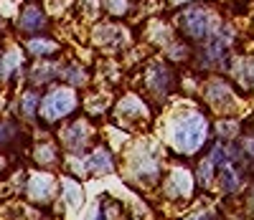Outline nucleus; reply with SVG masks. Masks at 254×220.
<instances>
[{
    "label": "nucleus",
    "mask_w": 254,
    "mask_h": 220,
    "mask_svg": "<svg viewBox=\"0 0 254 220\" xmlns=\"http://www.w3.org/2000/svg\"><path fill=\"white\" fill-rule=\"evenodd\" d=\"M64 190H66V200L71 203V208H79L81 205V190L74 180H66L64 182Z\"/></svg>",
    "instance_id": "nucleus-13"
},
{
    "label": "nucleus",
    "mask_w": 254,
    "mask_h": 220,
    "mask_svg": "<svg viewBox=\"0 0 254 220\" xmlns=\"http://www.w3.org/2000/svg\"><path fill=\"white\" fill-rule=\"evenodd\" d=\"M130 167H132V175L142 182H153L158 177V162L150 152H135Z\"/></svg>",
    "instance_id": "nucleus-5"
},
{
    "label": "nucleus",
    "mask_w": 254,
    "mask_h": 220,
    "mask_svg": "<svg viewBox=\"0 0 254 220\" xmlns=\"http://www.w3.org/2000/svg\"><path fill=\"white\" fill-rule=\"evenodd\" d=\"M190 192V175L186 170H176L171 175V182H168V195L171 197H183Z\"/></svg>",
    "instance_id": "nucleus-10"
},
{
    "label": "nucleus",
    "mask_w": 254,
    "mask_h": 220,
    "mask_svg": "<svg viewBox=\"0 0 254 220\" xmlns=\"http://www.w3.org/2000/svg\"><path fill=\"white\" fill-rule=\"evenodd\" d=\"M171 3H176V5H178V3H186V0H171Z\"/></svg>",
    "instance_id": "nucleus-16"
},
{
    "label": "nucleus",
    "mask_w": 254,
    "mask_h": 220,
    "mask_svg": "<svg viewBox=\"0 0 254 220\" xmlns=\"http://www.w3.org/2000/svg\"><path fill=\"white\" fill-rule=\"evenodd\" d=\"M89 137H92V129L84 124V122H71L66 129H64V144L69 149L79 152L89 144Z\"/></svg>",
    "instance_id": "nucleus-6"
},
{
    "label": "nucleus",
    "mask_w": 254,
    "mask_h": 220,
    "mask_svg": "<svg viewBox=\"0 0 254 220\" xmlns=\"http://www.w3.org/2000/svg\"><path fill=\"white\" fill-rule=\"evenodd\" d=\"M147 86L150 89H155V91H160V94H165L168 89L173 86V74L165 69V66H153L150 69V74H147Z\"/></svg>",
    "instance_id": "nucleus-8"
},
{
    "label": "nucleus",
    "mask_w": 254,
    "mask_h": 220,
    "mask_svg": "<svg viewBox=\"0 0 254 220\" xmlns=\"http://www.w3.org/2000/svg\"><path fill=\"white\" fill-rule=\"evenodd\" d=\"M181 31L193 41H211L219 31V18L206 8H190L181 15Z\"/></svg>",
    "instance_id": "nucleus-2"
},
{
    "label": "nucleus",
    "mask_w": 254,
    "mask_h": 220,
    "mask_svg": "<svg viewBox=\"0 0 254 220\" xmlns=\"http://www.w3.org/2000/svg\"><path fill=\"white\" fill-rule=\"evenodd\" d=\"M112 167H115V162H112L110 149H97V152H92V155L87 157V162H84V170H87L89 175H104V172H110Z\"/></svg>",
    "instance_id": "nucleus-7"
},
{
    "label": "nucleus",
    "mask_w": 254,
    "mask_h": 220,
    "mask_svg": "<svg viewBox=\"0 0 254 220\" xmlns=\"http://www.w3.org/2000/svg\"><path fill=\"white\" fill-rule=\"evenodd\" d=\"M54 51H59V46L54 41H49V38H31L28 41V53L31 56H36V58H41V56H49V53H54Z\"/></svg>",
    "instance_id": "nucleus-11"
},
{
    "label": "nucleus",
    "mask_w": 254,
    "mask_h": 220,
    "mask_svg": "<svg viewBox=\"0 0 254 220\" xmlns=\"http://www.w3.org/2000/svg\"><path fill=\"white\" fill-rule=\"evenodd\" d=\"M206 132H208V124L201 114H181L173 119L171 129H168V137H171L178 152L190 155V152H196L203 144Z\"/></svg>",
    "instance_id": "nucleus-1"
},
{
    "label": "nucleus",
    "mask_w": 254,
    "mask_h": 220,
    "mask_svg": "<svg viewBox=\"0 0 254 220\" xmlns=\"http://www.w3.org/2000/svg\"><path fill=\"white\" fill-rule=\"evenodd\" d=\"M33 157H36L38 165H56V147H51V144H41V147H36Z\"/></svg>",
    "instance_id": "nucleus-12"
},
{
    "label": "nucleus",
    "mask_w": 254,
    "mask_h": 220,
    "mask_svg": "<svg viewBox=\"0 0 254 220\" xmlns=\"http://www.w3.org/2000/svg\"><path fill=\"white\" fill-rule=\"evenodd\" d=\"M54 190H56V182L51 175H31L28 177V197L33 203H49L51 197H54Z\"/></svg>",
    "instance_id": "nucleus-4"
},
{
    "label": "nucleus",
    "mask_w": 254,
    "mask_h": 220,
    "mask_svg": "<svg viewBox=\"0 0 254 220\" xmlns=\"http://www.w3.org/2000/svg\"><path fill=\"white\" fill-rule=\"evenodd\" d=\"M13 132H15V129H13L10 124H0V142H5V139L13 134Z\"/></svg>",
    "instance_id": "nucleus-14"
},
{
    "label": "nucleus",
    "mask_w": 254,
    "mask_h": 220,
    "mask_svg": "<svg viewBox=\"0 0 254 220\" xmlns=\"http://www.w3.org/2000/svg\"><path fill=\"white\" fill-rule=\"evenodd\" d=\"M33 104H36V96H33V94L23 99V112H26V114H31V112H33Z\"/></svg>",
    "instance_id": "nucleus-15"
},
{
    "label": "nucleus",
    "mask_w": 254,
    "mask_h": 220,
    "mask_svg": "<svg viewBox=\"0 0 254 220\" xmlns=\"http://www.w3.org/2000/svg\"><path fill=\"white\" fill-rule=\"evenodd\" d=\"M20 28H23L26 33H38V31H44V28H46L44 13H41L36 5H28V8L23 10V15H20Z\"/></svg>",
    "instance_id": "nucleus-9"
},
{
    "label": "nucleus",
    "mask_w": 254,
    "mask_h": 220,
    "mask_svg": "<svg viewBox=\"0 0 254 220\" xmlns=\"http://www.w3.org/2000/svg\"><path fill=\"white\" fill-rule=\"evenodd\" d=\"M76 109V94L66 86H59V89H51L44 99H41V117L46 122H56L61 117H66L69 112Z\"/></svg>",
    "instance_id": "nucleus-3"
}]
</instances>
